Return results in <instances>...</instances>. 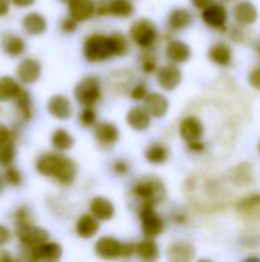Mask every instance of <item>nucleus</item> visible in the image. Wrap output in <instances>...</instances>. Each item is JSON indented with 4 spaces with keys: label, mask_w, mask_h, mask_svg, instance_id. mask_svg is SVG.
<instances>
[{
    "label": "nucleus",
    "mask_w": 260,
    "mask_h": 262,
    "mask_svg": "<svg viewBox=\"0 0 260 262\" xmlns=\"http://www.w3.org/2000/svg\"><path fill=\"white\" fill-rule=\"evenodd\" d=\"M37 170L49 178H55L61 184H72L77 175L75 163L60 154H44L37 160Z\"/></svg>",
    "instance_id": "nucleus-1"
},
{
    "label": "nucleus",
    "mask_w": 260,
    "mask_h": 262,
    "mask_svg": "<svg viewBox=\"0 0 260 262\" xmlns=\"http://www.w3.org/2000/svg\"><path fill=\"white\" fill-rule=\"evenodd\" d=\"M83 54L86 60L89 61H103L110 58L113 54V48L110 43V37L101 35V34H93L86 38Z\"/></svg>",
    "instance_id": "nucleus-2"
},
{
    "label": "nucleus",
    "mask_w": 260,
    "mask_h": 262,
    "mask_svg": "<svg viewBox=\"0 0 260 262\" xmlns=\"http://www.w3.org/2000/svg\"><path fill=\"white\" fill-rule=\"evenodd\" d=\"M164 184L156 178L141 180L133 186V195L139 198L144 206H152L153 203H158L164 198Z\"/></svg>",
    "instance_id": "nucleus-3"
},
{
    "label": "nucleus",
    "mask_w": 260,
    "mask_h": 262,
    "mask_svg": "<svg viewBox=\"0 0 260 262\" xmlns=\"http://www.w3.org/2000/svg\"><path fill=\"white\" fill-rule=\"evenodd\" d=\"M75 98L83 106H93L101 97V84L95 77H86L75 86Z\"/></svg>",
    "instance_id": "nucleus-4"
},
{
    "label": "nucleus",
    "mask_w": 260,
    "mask_h": 262,
    "mask_svg": "<svg viewBox=\"0 0 260 262\" xmlns=\"http://www.w3.org/2000/svg\"><path fill=\"white\" fill-rule=\"evenodd\" d=\"M130 35H132V40L138 46L149 48V46H152L156 41L158 31H156V26H155V23L152 20L141 18V20H138V21H135L132 25Z\"/></svg>",
    "instance_id": "nucleus-5"
},
{
    "label": "nucleus",
    "mask_w": 260,
    "mask_h": 262,
    "mask_svg": "<svg viewBox=\"0 0 260 262\" xmlns=\"http://www.w3.org/2000/svg\"><path fill=\"white\" fill-rule=\"evenodd\" d=\"M17 233H18L20 243H21L25 247L31 249V250L40 247L41 244L48 243V239H49V232L44 230V229H41V227H37V226H34V224L26 226V227H23V229H18Z\"/></svg>",
    "instance_id": "nucleus-6"
},
{
    "label": "nucleus",
    "mask_w": 260,
    "mask_h": 262,
    "mask_svg": "<svg viewBox=\"0 0 260 262\" xmlns=\"http://www.w3.org/2000/svg\"><path fill=\"white\" fill-rule=\"evenodd\" d=\"M141 223H143V232L146 238H155L164 230V223L158 216V213L153 210L152 206H144L141 210Z\"/></svg>",
    "instance_id": "nucleus-7"
},
{
    "label": "nucleus",
    "mask_w": 260,
    "mask_h": 262,
    "mask_svg": "<svg viewBox=\"0 0 260 262\" xmlns=\"http://www.w3.org/2000/svg\"><path fill=\"white\" fill-rule=\"evenodd\" d=\"M182 80V72L175 64H166L158 71V84L164 91H173L179 86Z\"/></svg>",
    "instance_id": "nucleus-8"
},
{
    "label": "nucleus",
    "mask_w": 260,
    "mask_h": 262,
    "mask_svg": "<svg viewBox=\"0 0 260 262\" xmlns=\"http://www.w3.org/2000/svg\"><path fill=\"white\" fill-rule=\"evenodd\" d=\"M179 132H181L182 140L187 141L188 144H192V143L201 141V138L204 135V126H202L199 118L187 117L182 120V123L179 126Z\"/></svg>",
    "instance_id": "nucleus-9"
},
{
    "label": "nucleus",
    "mask_w": 260,
    "mask_h": 262,
    "mask_svg": "<svg viewBox=\"0 0 260 262\" xmlns=\"http://www.w3.org/2000/svg\"><path fill=\"white\" fill-rule=\"evenodd\" d=\"M95 252L103 259H116L123 255V244L113 236H103L97 241Z\"/></svg>",
    "instance_id": "nucleus-10"
},
{
    "label": "nucleus",
    "mask_w": 260,
    "mask_h": 262,
    "mask_svg": "<svg viewBox=\"0 0 260 262\" xmlns=\"http://www.w3.org/2000/svg\"><path fill=\"white\" fill-rule=\"evenodd\" d=\"M15 155L14 135L12 132L0 124V166H9Z\"/></svg>",
    "instance_id": "nucleus-11"
},
{
    "label": "nucleus",
    "mask_w": 260,
    "mask_h": 262,
    "mask_svg": "<svg viewBox=\"0 0 260 262\" xmlns=\"http://www.w3.org/2000/svg\"><path fill=\"white\" fill-rule=\"evenodd\" d=\"M202 18L208 26H211L215 29H224L228 15H227V9L222 5L211 3L210 6H207L202 11Z\"/></svg>",
    "instance_id": "nucleus-12"
},
{
    "label": "nucleus",
    "mask_w": 260,
    "mask_h": 262,
    "mask_svg": "<svg viewBox=\"0 0 260 262\" xmlns=\"http://www.w3.org/2000/svg\"><path fill=\"white\" fill-rule=\"evenodd\" d=\"M40 74H41V64L35 58H25L17 68V77L20 78V81L26 84L35 83Z\"/></svg>",
    "instance_id": "nucleus-13"
},
{
    "label": "nucleus",
    "mask_w": 260,
    "mask_h": 262,
    "mask_svg": "<svg viewBox=\"0 0 260 262\" xmlns=\"http://www.w3.org/2000/svg\"><path fill=\"white\" fill-rule=\"evenodd\" d=\"M48 111L57 120H67L72 115L70 101L64 95H54L48 103Z\"/></svg>",
    "instance_id": "nucleus-14"
},
{
    "label": "nucleus",
    "mask_w": 260,
    "mask_h": 262,
    "mask_svg": "<svg viewBox=\"0 0 260 262\" xmlns=\"http://www.w3.org/2000/svg\"><path fill=\"white\" fill-rule=\"evenodd\" d=\"M69 15L77 21H84L90 18L95 12L93 0H69Z\"/></svg>",
    "instance_id": "nucleus-15"
},
{
    "label": "nucleus",
    "mask_w": 260,
    "mask_h": 262,
    "mask_svg": "<svg viewBox=\"0 0 260 262\" xmlns=\"http://www.w3.org/2000/svg\"><path fill=\"white\" fill-rule=\"evenodd\" d=\"M233 15H234V20L238 23L247 26V25H253L257 20V9L251 2L242 0V2L234 5Z\"/></svg>",
    "instance_id": "nucleus-16"
},
{
    "label": "nucleus",
    "mask_w": 260,
    "mask_h": 262,
    "mask_svg": "<svg viewBox=\"0 0 260 262\" xmlns=\"http://www.w3.org/2000/svg\"><path fill=\"white\" fill-rule=\"evenodd\" d=\"M144 101H146V109L152 117L161 118L169 111V100L162 94H156V92L147 94Z\"/></svg>",
    "instance_id": "nucleus-17"
},
{
    "label": "nucleus",
    "mask_w": 260,
    "mask_h": 262,
    "mask_svg": "<svg viewBox=\"0 0 260 262\" xmlns=\"http://www.w3.org/2000/svg\"><path fill=\"white\" fill-rule=\"evenodd\" d=\"M95 138L101 146L110 147L118 141L120 132H118V129H116V126L113 123H100L95 127Z\"/></svg>",
    "instance_id": "nucleus-18"
},
{
    "label": "nucleus",
    "mask_w": 260,
    "mask_h": 262,
    "mask_svg": "<svg viewBox=\"0 0 260 262\" xmlns=\"http://www.w3.org/2000/svg\"><path fill=\"white\" fill-rule=\"evenodd\" d=\"M61 253H63V250H61V246L60 244H57V243H44L40 247H37V249L32 250L31 258L34 261L52 262L58 261L61 258Z\"/></svg>",
    "instance_id": "nucleus-19"
},
{
    "label": "nucleus",
    "mask_w": 260,
    "mask_h": 262,
    "mask_svg": "<svg viewBox=\"0 0 260 262\" xmlns=\"http://www.w3.org/2000/svg\"><path fill=\"white\" fill-rule=\"evenodd\" d=\"M166 54H167V58L173 63H185L192 55V49L187 43L181 40H172L167 45Z\"/></svg>",
    "instance_id": "nucleus-20"
},
{
    "label": "nucleus",
    "mask_w": 260,
    "mask_h": 262,
    "mask_svg": "<svg viewBox=\"0 0 260 262\" xmlns=\"http://www.w3.org/2000/svg\"><path fill=\"white\" fill-rule=\"evenodd\" d=\"M150 114L146 107L135 106L127 112V123L135 130H146L150 126Z\"/></svg>",
    "instance_id": "nucleus-21"
},
{
    "label": "nucleus",
    "mask_w": 260,
    "mask_h": 262,
    "mask_svg": "<svg viewBox=\"0 0 260 262\" xmlns=\"http://www.w3.org/2000/svg\"><path fill=\"white\" fill-rule=\"evenodd\" d=\"M90 213L98 218L100 221H109L113 213H115V207L113 204L104 198V196H95L92 201H90Z\"/></svg>",
    "instance_id": "nucleus-22"
},
{
    "label": "nucleus",
    "mask_w": 260,
    "mask_h": 262,
    "mask_svg": "<svg viewBox=\"0 0 260 262\" xmlns=\"http://www.w3.org/2000/svg\"><path fill=\"white\" fill-rule=\"evenodd\" d=\"M195 258V247L187 241H179L170 246L169 259L175 262H187Z\"/></svg>",
    "instance_id": "nucleus-23"
},
{
    "label": "nucleus",
    "mask_w": 260,
    "mask_h": 262,
    "mask_svg": "<svg viewBox=\"0 0 260 262\" xmlns=\"http://www.w3.org/2000/svg\"><path fill=\"white\" fill-rule=\"evenodd\" d=\"M100 230V223L98 218H95L93 215H83L78 221H77V235L83 239H89L93 235H97Z\"/></svg>",
    "instance_id": "nucleus-24"
},
{
    "label": "nucleus",
    "mask_w": 260,
    "mask_h": 262,
    "mask_svg": "<svg viewBox=\"0 0 260 262\" xmlns=\"http://www.w3.org/2000/svg\"><path fill=\"white\" fill-rule=\"evenodd\" d=\"M23 29L31 34V35H38V34H43L48 28V23H46V18L38 14V12H31L28 15H25L23 18Z\"/></svg>",
    "instance_id": "nucleus-25"
},
{
    "label": "nucleus",
    "mask_w": 260,
    "mask_h": 262,
    "mask_svg": "<svg viewBox=\"0 0 260 262\" xmlns=\"http://www.w3.org/2000/svg\"><path fill=\"white\" fill-rule=\"evenodd\" d=\"M208 57L211 58V61H215L219 66H228L231 63L233 54H231V49L225 43H216L210 48Z\"/></svg>",
    "instance_id": "nucleus-26"
},
{
    "label": "nucleus",
    "mask_w": 260,
    "mask_h": 262,
    "mask_svg": "<svg viewBox=\"0 0 260 262\" xmlns=\"http://www.w3.org/2000/svg\"><path fill=\"white\" fill-rule=\"evenodd\" d=\"M143 261H156L159 256V249L156 246V243L152 238H147L144 241H141L136 246V252H135Z\"/></svg>",
    "instance_id": "nucleus-27"
},
{
    "label": "nucleus",
    "mask_w": 260,
    "mask_h": 262,
    "mask_svg": "<svg viewBox=\"0 0 260 262\" xmlns=\"http://www.w3.org/2000/svg\"><path fill=\"white\" fill-rule=\"evenodd\" d=\"M20 91H21L20 84L12 77L5 75L0 78V101H6L17 97Z\"/></svg>",
    "instance_id": "nucleus-28"
},
{
    "label": "nucleus",
    "mask_w": 260,
    "mask_h": 262,
    "mask_svg": "<svg viewBox=\"0 0 260 262\" xmlns=\"http://www.w3.org/2000/svg\"><path fill=\"white\" fill-rule=\"evenodd\" d=\"M2 45H3L5 52L12 55V57H17V55L23 54V51H25L23 38H20V37H17L14 34H5L3 38H2Z\"/></svg>",
    "instance_id": "nucleus-29"
},
{
    "label": "nucleus",
    "mask_w": 260,
    "mask_h": 262,
    "mask_svg": "<svg viewBox=\"0 0 260 262\" xmlns=\"http://www.w3.org/2000/svg\"><path fill=\"white\" fill-rule=\"evenodd\" d=\"M167 158H169V150L164 144L153 143L146 150V160L152 164H156V166L162 164Z\"/></svg>",
    "instance_id": "nucleus-30"
},
{
    "label": "nucleus",
    "mask_w": 260,
    "mask_h": 262,
    "mask_svg": "<svg viewBox=\"0 0 260 262\" xmlns=\"http://www.w3.org/2000/svg\"><path fill=\"white\" fill-rule=\"evenodd\" d=\"M192 23V14L187 11V9H182V8H178L175 9L170 17H169V25L170 28L176 29V31H181L184 28H187L188 25Z\"/></svg>",
    "instance_id": "nucleus-31"
},
{
    "label": "nucleus",
    "mask_w": 260,
    "mask_h": 262,
    "mask_svg": "<svg viewBox=\"0 0 260 262\" xmlns=\"http://www.w3.org/2000/svg\"><path fill=\"white\" fill-rule=\"evenodd\" d=\"M51 141H52V146H54L57 150H60V152L69 150V149L74 146V138H72V135H70L67 130H64V129H57V130L52 134Z\"/></svg>",
    "instance_id": "nucleus-32"
},
{
    "label": "nucleus",
    "mask_w": 260,
    "mask_h": 262,
    "mask_svg": "<svg viewBox=\"0 0 260 262\" xmlns=\"http://www.w3.org/2000/svg\"><path fill=\"white\" fill-rule=\"evenodd\" d=\"M109 12L116 17H129L133 14V5L129 0H112L109 3Z\"/></svg>",
    "instance_id": "nucleus-33"
},
{
    "label": "nucleus",
    "mask_w": 260,
    "mask_h": 262,
    "mask_svg": "<svg viewBox=\"0 0 260 262\" xmlns=\"http://www.w3.org/2000/svg\"><path fill=\"white\" fill-rule=\"evenodd\" d=\"M17 109L20 111L25 120L32 118V100H31V95L25 89H21L20 94L17 95Z\"/></svg>",
    "instance_id": "nucleus-34"
},
{
    "label": "nucleus",
    "mask_w": 260,
    "mask_h": 262,
    "mask_svg": "<svg viewBox=\"0 0 260 262\" xmlns=\"http://www.w3.org/2000/svg\"><path fill=\"white\" fill-rule=\"evenodd\" d=\"M109 37H110V43H112V48H113V54L115 55H126V52L129 51L127 38L120 32H113Z\"/></svg>",
    "instance_id": "nucleus-35"
},
{
    "label": "nucleus",
    "mask_w": 260,
    "mask_h": 262,
    "mask_svg": "<svg viewBox=\"0 0 260 262\" xmlns=\"http://www.w3.org/2000/svg\"><path fill=\"white\" fill-rule=\"evenodd\" d=\"M15 223H17V229H23V227H26V226H31V224H32V221H31V215H29V212H28V209H26V207L18 209L17 216H15Z\"/></svg>",
    "instance_id": "nucleus-36"
},
{
    "label": "nucleus",
    "mask_w": 260,
    "mask_h": 262,
    "mask_svg": "<svg viewBox=\"0 0 260 262\" xmlns=\"http://www.w3.org/2000/svg\"><path fill=\"white\" fill-rule=\"evenodd\" d=\"M5 180H6V183L11 184V186H18V184L21 183V173H20L17 169L9 167V169L6 170V173H5Z\"/></svg>",
    "instance_id": "nucleus-37"
},
{
    "label": "nucleus",
    "mask_w": 260,
    "mask_h": 262,
    "mask_svg": "<svg viewBox=\"0 0 260 262\" xmlns=\"http://www.w3.org/2000/svg\"><path fill=\"white\" fill-rule=\"evenodd\" d=\"M80 120L84 126H92L97 120V114L93 109H90V106H87L81 114H80Z\"/></svg>",
    "instance_id": "nucleus-38"
},
{
    "label": "nucleus",
    "mask_w": 260,
    "mask_h": 262,
    "mask_svg": "<svg viewBox=\"0 0 260 262\" xmlns=\"http://www.w3.org/2000/svg\"><path fill=\"white\" fill-rule=\"evenodd\" d=\"M248 81H250V84H251L254 89L260 91V66L254 68V69L250 72V75H248Z\"/></svg>",
    "instance_id": "nucleus-39"
},
{
    "label": "nucleus",
    "mask_w": 260,
    "mask_h": 262,
    "mask_svg": "<svg viewBox=\"0 0 260 262\" xmlns=\"http://www.w3.org/2000/svg\"><path fill=\"white\" fill-rule=\"evenodd\" d=\"M146 95H147V89H146L144 84H138V86L132 91V98H133V100H143V98H146Z\"/></svg>",
    "instance_id": "nucleus-40"
},
{
    "label": "nucleus",
    "mask_w": 260,
    "mask_h": 262,
    "mask_svg": "<svg viewBox=\"0 0 260 262\" xmlns=\"http://www.w3.org/2000/svg\"><path fill=\"white\" fill-rule=\"evenodd\" d=\"M77 20L75 18H72V17H67L66 20H63V23H61V28L66 31V32H74L75 29H77Z\"/></svg>",
    "instance_id": "nucleus-41"
},
{
    "label": "nucleus",
    "mask_w": 260,
    "mask_h": 262,
    "mask_svg": "<svg viewBox=\"0 0 260 262\" xmlns=\"http://www.w3.org/2000/svg\"><path fill=\"white\" fill-rule=\"evenodd\" d=\"M9 239H11V232L5 226H0V247L8 244Z\"/></svg>",
    "instance_id": "nucleus-42"
},
{
    "label": "nucleus",
    "mask_w": 260,
    "mask_h": 262,
    "mask_svg": "<svg viewBox=\"0 0 260 262\" xmlns=\"http://www.w3.org/2000/svg\"><path fill=\"white\" fill-rule=\"evenodd\" d=\"M143 66H144L146 72H152L156 66V61H155V58H149V55H146L143 60Z\"/></svg>",
    "instance_id": "nucleus-43"
},
{
    "label": "nucleus",
    "mask_w": 260,
    "mask_h": 262,
    "mask_svg": "<svg viewBox=\"0 0 260 262\" xmlns=\"http://www.w3.org/2000/svg\"><path fill=\"white\" fill-rule=\"evenodd\" d=\"M213 2H215V0H192V3H193L196 8H199V9H205V8L210 6Z\"/></svg>",
    "instance_id": "nucleus-44"
},
{
    "label": "nucleus",
    "mask_w": 260,
    "mask_h": 262,
    "mask_svg": "<svg viewBox=\"0 0 260 262\" xmlns=\"http://www.w3.org/2000/svg\"><path fill=\"white\" fill-rule=\"evenodd\" d=\"M9 11V0H0V17L6 15Z\"/></svg>",
    "instance_id": "nucleus-45"
},
{
    "label": "nucleus",
    "mask_w": 260,
    "mask_h": 262,
    "mask_svg": "<svg viewBox=\"0 0 260 262\" xmlns=\"http://www.w3.org/2000/svg\"><path fill=\"white\" fill-rule=\"evenodd\" d=\"M15 6H18V8H28V6H31L35 0H11Z\"/></svg>",
    "instance_id": "nucleus-46"
},
{
    "label": "nucleus",
    "mask_w": 260,
    "mask_h": 262,
    "mask_svg": "<svg viewBox=\"0 0 260 262\" xmlns=\"http://www.w3.org/2000/svg\"><path fill=\"white\" fill-rule=\"evenodd\" d=\"M12 259V256L6 250H0V262H8Z\"/></svg>",
    "instance_id": "nucleus-47"
},
{
    "label": "nucleus",
    "mask_w": 260,
    "mask_h": 262,
    "mask_svg": "<svg viewBox=\"0 0 260 262\" xmlns=\"http://www.w3.org/2000/svg\"><path fill=\"white\" fill-rule=\"evenodd\" d=\"M115 170H116V172H120V173L127 172V166H126V163H115Z\"/></svg>",
    "instance_id": "nucleus-48"
},
{
    "label": "nucleus",
    "mask_w": 260,
    "mask_h": 262,
    "mask_svg": "<svg viewBox=\"0 0 260 262\" xmlns=\"http://www.w3.org/2000/svg\"><path fill=\"white\" fill-rule=\"evenodd\" d=\"M0 190H2V180H0Z\"/></svg>",
    "instance_id": "nucleus-49"
},
{
    "label": "nucleus",
    "mask_w": 260,
    "mask_h": 262,
    "mask_svg": "<svg viewBox=\"0 0 260 262\" xmlns=\"http://www.w3.org/2000/svg\"><path fill=\"white\" fill-rule=\"evenodd\" d=\"M259 152H260V144H259Z\"/></svg>",
    "instance_id": "nucleus-50"
}]
</instances>
